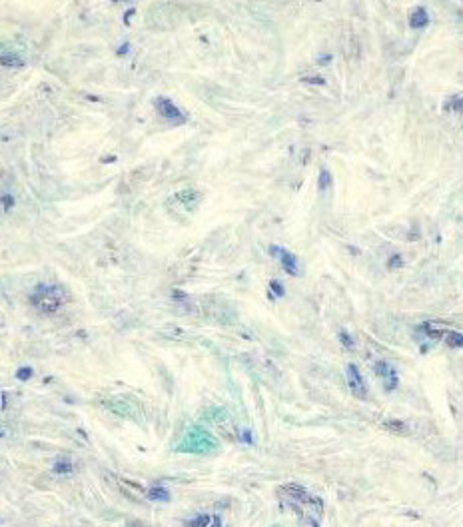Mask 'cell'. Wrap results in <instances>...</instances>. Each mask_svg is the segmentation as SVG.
I'll list each match as a JSON object with an SVG mask.
<instances>
[{
  "instance_id": "cell-3",
  "label": "cell",
  "mask_w": 463,
  "mask_h": 527,
  "mask_svg": "<svg viewBox=\"0 0 463 527\" xmlns=\"http://www.w3.org/2000/svg\"><path fill=\"white\" fill-rule=\"evenodd\" d=\"M150 499H168L170 495H168V492L166 490H162V487H154V490H150Z\"/></svg>"
},
{
  "instance_id": "cell-5",
  "label": "cell",
  "mask_w": 463,
  "mask_h": 527,
  "mask_svg": "<svg viewBox=\"0 0 463 527\" xmlns=\"http://www.w3.org/2000/svg\"><path fill=\"white\" fill-rule=\"evenodd\" d=\"M451 346H463V335L459 333H449V340H447Z\"/></svg>"
},
{
  "instance_id": "cell-1",
  "label": "cell",
  "mask_w": 463,
  "mask_h": 527,
  "mask_svg": "<svg viewBox=\"0 0 463 527\" xmlns=\"http://www.w3.org/2000/svg\"><path fill=\"white\" fill-rule=\"evenodd\" d=\"M348 375H350V384H352V390H354V394L364 395L365 394L364 382H362V375H360V371H358V367H356V365H350V367H348Z\"/></svg>"
},
{
  "instance_id": "cell-4",
  "label": "cell",
  "mask_w": 463,
  "mask_h": 527,
  "mask_svg": "<svg viewBox=\"0 0 463 527\" xmlns=\"http://www.w3.org/2000/svg\"><path fill=\"white\" fill-rule=\"evenodd\" d=\"M212 521V517L210 515H200L198 519H194V521H190V527H208V523Z\"/></svg>"
},
{
  "instance_id": "cell-6",
  "label": "cell",
  "mask_w": 463,
  "mask_h": 527,
  "mask_svg": "<svg viewBox=\"0 0 463 527\" xmlns=\"http://www.w3.org/2000/svg\"><path fill=\"white\" fill-rule=\"evenodd\" d=\"M30 373H32V371H30V369H26V367H24V369H22V371H20V373H18V378H20V380H26V378H30Z\"/></svg>"
},
{
  "instance_id": "cell-2",
  "label": "cell",
  "mask_w": 463,
  "mask_h": 527,
  "mask_svg": "<svg viewBox=\"0 0 463 527\" xmlns=\"http://www.w3.org/2000/svg\"><path fill=\"white\" fill-rule=\"evenodd\" d=\"M72 469H74V465L68 463V461H58V463L54 465V471H56V473H70Z\"/></svg>"
}]
</instances>
